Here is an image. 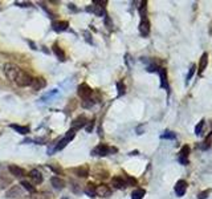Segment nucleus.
<instances>
[{"label": "nucleus", "mask_w": 212, "mask_h": 199, "mask_svg": "<svg viewBox=\"0 0 212 199\" xmlns=\"http://www.w3.org/2000/svg\"><path fill=\"white\" fill-rule=\"evenodd\" d=\"M77 93H78V96L82 98V100H86V98H90L93 94V89L89 86L87 84H81L78 85V88H77Z\"/></svg>", "instance_id": "nucleus-4"}, {"label": "nucleus", "mask_w": 212, "mask_h": 199, "mask_svg": "<svg viewBox=\"0 0 212 199\" xmlns=\"http://www.w3.org/2000/svg\"><path fill=\"white\" fill-rule=\"evenodd\" d=\"M211 138H212V131L209 133V134L206 137V139H204V142L201 143V145H199V147H200L201 150H207V149H208L209 146H211V143H209V142H211Z\"/></svg>", "instance_id": "nucleus-26"}, {"label": "nucleus", "mask_w": 212, "mask_h": 199, "mask_svg": "<svg viewBox=\"0 0 212 199\" xmlns=\"http://www.w3.org/2000/svg\"><path fill=\"white\" fill-rule=\"evenodd\" d=\"M160 138H162V139H176V134H175V133H172V131L166 130V131L160 135Z\"/></svg>", "instance_id": "nucleus-28"}, {"label": "nucleus", "mask_w": 212, "mask_h": 199, "mask_svg": "<svg viewBox=\"0 0 212 199\" xmlns=\"http://www.w3.org/2000/svg\"><path fill=\"white\" fill-rule=\"evenodd\" d=\"M137 131H138V134H142V126L137 127Z\"/></svg>", "instance_id": "nucleus-43"}, {"label": "nucleus", "mask_w": 212, "mask_h": 199, "mask_svg": "<svg viewBox=\"0 0 212 199\" xmlns=\"http://www.w3.org/2000/svg\"><path fill=\"white\" fill-rule=\"evenodd\" d=\"M74 135H76V131H73V130L70 129V130H68V131H66V134H65V137H64V138H65L68 142H70V141L74 138Z\"/></svg>", "instance_id": "nucleus-34"}, {"label": "nucleus", "mask_w": 212, "mask_h": 199, "mask_svg": "<svg viewBox=\"0 0 212 199\" xmlns=\"http://www.w3.org/2000/svg\"><path fill=\"white\" fill-rule=\"evenodd\" d=\"M145 195H146V190H143V188H137V190L132 191L131 199H142Z\"/></svg>", "instance_id": "nucleus-24"}, {"label": "nucleus", "mask_w": 212, "mask_h": 199, "mask_svg": "<svg viewBox=\"0 0 212 199\" xmlns=\"http://www.w3.org/2000/svg\"><path fill=\"white\" fill-rule=\"evenodd\" d=\"M117 90H118V97H121V96L125 94V92H126V86H125V84L122 81L117 82Z\"/></svg>", "instance_id": "nucleus-29"}, {"label": "nucleus", "mask_w": 212, "mask_h": 199, "mask_svg": "<svg viewBox=\"0 0 212 199\" xmlns=\"http://www.w3.org/2000/svg\"><path fill=\"white\" fill-rule=\"evenodd\" d=\"M103 17H105V25L107 27V29H113V23H111L110 17H109L107 15H105Z\"/></svg>", "instance_id": "nucleus-36"}, {"label": "nucleus", "mask_w": 212, "mask_h": 199, "mask_svg": "<svg viewBox=\"0 0 212 199\" xmlns=\"http://www.w3.org/2000/svg\"><path fill=\"white\" fill-rule=\"evenodd\" d=\"M186 191H187V182H186L184 179H180L176 182V185H175V194H176V196H183L186 194Z\"/></svg>", "instance_id": "nucleus-11"}, {"label": "nucleus", "mask_w": 212, "mask_h": 199, "mask_svg": "<svg viewBox=\"0 0 212 199\" xmlns=\"http://www.w3.org/2000/svg\"><path fill=\"white\" fill-rule=\"evenodd\" d=\"M9 127H11V129H13V130H16L17 133H20V134H23V135H26L29 133V127L28 126H21V125L11 124Z\"/></svg>", "instance_id": "nucleus-21"}, {"label": "nucleus", "mask_w": 212, "mask_h": 199, "mask_svg": "<svg viewBox=\"0 0 212 199\" xmlns=\"http://www.w3.org/2000/svg\"><path fill=\"white\" fill-rule=\"evenodd\" d=\"M84 193L86 194L87 196H90V198H93V196L95 195V185H93L92 182H90V183H87V186H86V187H85Z\"/></svg>", "instance_id": "nucleus-23"}, {"label": "nucleus", "mask_w": 212, "mask_h": 199, "mask_svg": "<svg viewBox=\"0 0 212 199\" xmlns=\"http://www.w3.org/2000/svg\"><path fill=\"white\" fill-rule=\"evenodd\" d=\"M137 154H138V151L135 150V151H131V153H130V155H137Z\"/></svg>", "instance_id": "nucleus-44"}, {"label": "nucleus", "mask_w": 212, "mask_h": 199, "mask_svg": "<svg viewBox=\"0 0 212 199\" xmlns=\"http://www.w3.org/2000/svg\"><path fill=\"white\" fill-rule=\"evenodd\" d=\"M15 5H19V7H32L31 3H20V1H16Z\"/></svg>", "instance_id": "nucleus-39"}, {"label": "nucleus", "mask_w": 212, "mask_h": 199, "mask_svg": "<svg viewBox=\"0 0 212 199\" xmlns=\"http://www.w3.org/2000/svg\"><path fill=\"white\" fill-rule=\"evenodd\" d=\"M117 151H118L117 147H110V146H107L106 143H100V145H97L93 149L90 154L94 157H105V155H107V154L117 153Z\"/></svg>", "instance_id": "nucleus-1"}, {"label": "nucleus", "mask_w": 212, "mask_h": 199, "mask_svg": "<svg viewBox=\"0 0 212 199\" xmlns=\"http://www.w3.org/2000/svg\"><path fill=\"white\" fill-rule=\"evenodd\" d=\"M95 195L101 196V198H109L111 195V188L103 183L100 186H95Z\"/></svg>", "instance_id": "nucleus-6"}, {"label": "nucleus", "mask_w": 212, "mask_h": 199, "mask_svg": "<svg viewBox=\"0 0 212 199\" xmlns=\"http://www.w3.org/2000/svg\"><path fill=\"white\" fill-rule=\"evenodd\" d=\"M20 186H23V188H24V190H26L28 193H31V194H36V187H34V186L32 185V183H29L28 180H21Z\"/></svg>", "instance_id": "nucleus-22"}, {"label": "nucleus", "mask_w": 212, "mask_h": 199, "mask_svg": "<svg viewBox=\"0 0 212 199\" xmlns=\"http://www.w3.org/2000/svg\"><path fill=\"white\" fill-rule=\"evenodd\" d=\"M48 166V169H50L53 172H56V174H60L62 170H61V167H56V166H53V165H47Z\"/></svg>", "instance_id": "nucleus-38"}, {"label": "nucleus", "mask_w": 212, "mask_h": 199, "mask_svg": "<svg viewBox=\"0 0 212 199\" xmlns=\"http://www.w3.org/2000/svg\"><path fill=\"white\" fill-rule=\"evenodd\" d=\"M68 8H69V9H72V11H73V12H78V9H77V8H76V5H74L73 3H70V4H68Z\"/></svg>", "instance_id": "nucleus-41"}, {"label": "nucleus", "mask_w": 212, "mask_h": 199, "mask_svg": "<svg viewBox=\"0 0 212 199\" xmlns=\"http://www.w3.org/2000/svg\"><path fill=\"white\" fill-rule=\"evenodd\" d=\"M203 127H204V121L201 119V121L199 122V124L196 125V127H195V134H196V135H200V134H201V130H203Z\"/></svg>", "instance_id": "nucleus-33"}, {"label": "nucleus", "mask_w": 212, "mask_h": 199, "mask_svg": "<svg viewBox=\"0 0 212 199\" xmlns=\"http://www.w3.org/2000/svg\"><path fill=\"white\" fill-rule=\"evenodd\" d=\"M188 154H190V146L184 145L182 149H180V153H179L180 165H183V166H187L188 165Z\"/></svg>", "instance_id": "nucleus-8"}, {"label": "nucleus", "mask_w": 212, "mask_h": 199, "mask_svg": "<svg viewBox=\"0 0 212 199\" xmlns=\"http://www.w3.org/2000/svg\"><path fill=\"white\" fill-rule=\"evenodd\" d=\"M11 182H12V180H11L9 178H7L3 174H0V188H5L8 185H11Z\"/></svg>", "instance_id": "nucleus-27"}, {"label": "nucleus", "mask_w": 212, "mask_h": 199, "mask_svg": "<svg viewBox=\"0 0 212 199\" xmlns=\"http://www.w3.org/2000/svg\"><path fill=\"white\" fill-rule=\"evenodd\" d=\"M195 69H196V66H195V65H191L190 70H188L187 77H186V85H188V84H190L191 78H192V77H193V74H195Z\"/></svg>", "instance_id": "nucleus-30"}, {"label": "nucleus", "mask_w": 212, "mask_h": 199, "mask_svg": "<svg viewBox=\"0 0 212 199\" xmlns=\"http://www.w3.org/2000/svg\"><path fill=\"white\" fill-rule=\"evenodd\" d=\"M73 172L77 175V177H80V178H87V177H89V166L82 165V166L74 167Z\"/></svg>", "instance_id": "nucleus-14"}, {"label": "nucleus", "mask_w": 212, "mask_h": 199, "mask_svg": "<svg viewBox=\"0 0 212 199\" xmlns=\"http://www.w3.org/2000/svg\"><path fill=\"white\" fill-rule=\"evenodd\" d=\"M94 122H95V118H93V119H90V121H87L86 126H85V130H86L87 133H92L93 127H94Z\"/></svg>", "instance_id": "nucleus-32"}, {"label": "nucleus", "mask_w": 212, "mask_h": 199, "mask_svg": "<svg viewBox=\"0 0 212 199\" xmlns=\"http://www.w3.org/2000/svg\"><path fill=\"white\" fill-rule=\"evenodd\" d=\"M86 124H87L86 117L80 116L72 122V130H73V131H77V130H80V129H82V127L86 126Z\"/></svg>", "instance_id": "nucleus-7"}, {"label": "nucleus", "mask_w": 212, "mask_h": 199, "mask_svg": "<svg viewBox=\"0 0 212 199\" xmlns=\"http://www.w3.org/2000/svg\"><path fill=\"white\" fill-rule=\"evenodd\" d=\"M52 28H53V31H54V32L60 33V32H64V31H66V29L69 28V23H68V21H65V20L53 21Z\"/></svg>", "instance_id": "nucleus-13"}, {"label": "nucleus", "mask_w": 212, "mask_h": 199, "mask_svg": "<svg viewBox=\"0 0 212 199\" xmlns=\"http://www.w3.org/2000/svg\"><path fill=\"white\" fill-rule=\"evenodd\" d=\"M50 183H52V186L54 188H57V190H62V188L65 187V180L61 179L60 177H52L50 178Z\"/></svg>", "instance_id": "nucleus-18"}, {"label": "nucleus", "mask_w": 212, "mask_h": 199, "mask_svg": "<svg viewBox=\"0 0 212 199\" xmlns=\"http://www.w3.org/2000/svg\"><path fill=\"white\" fill-rule=\"evenodd\" d=\"M5 196L9 199H19L23 196V187L21 186H12L9 190L5 193Z\"/></svg>", "instance_id": "nucleus-5"}, {"label": "nucleus", "mask_w": 212, "mask_h": 199, "mask_svg": "<svg viewBox=\"0 0 212 199\" xmlns=\"http://www.w3.org/2000/svg\"><path fill=\"white\" fill-rule=\"evenodd\" d=\"M84 34H85V40H86V41L89 42V44H92V42H93V40L90 39V33H89V32H86V31H85V32H84Z\"/></svg>", "instance_id": "nucleus-40"}, {"label": "nucleus", "mask_w": 212, "mask_h": 199, "mask_svg": "<svg viewBox=\"0 0 212 199\" xmlns=\"http://www.w3.org/2000/svg\"><path fill=\"white\" fill-rule=\"evenodd\" d=\"M32 81H33V77L31 74H28L26 72H23L20 70L17 74V77L15 78V82L19 85V86H31L32 85Z\"/></svg>", "instance_id": "nucleus-2"}, {"label": "nucleus", "mask_w": 212, "mask_h": 199, "mask_svg": "<svg viewBox=\"0 0 212 199\" xmlns=\"http://www.w3.org/2000/svg\"><path fill=\"white\" fill-rule=\"evenodd\" d=\"M81 105H82V108H85V109H90L93 105H94V100H93L92 97L90 98H86V100H84L81 102Z\"/></svg>", "instance_id": "nucleus-31"}, {"label": "nucleus", "mask_w": 212, "mask_h": 199, "mask_svg": "<svg viewBox=\"0 0 212 199\" xmlns=\"http://www.w3.org/2000/svg\"><path fill=\"white\" fill-rule=\"evenodd\" d=\"M20 70H21V69L19 68V66H16L15 64H11V63L4 64V73H5V76H7L9 80H12V81H15V78L17 77V74H19V72H20Z\"/></svg>", "instance_id": "nucleus-3"}, {"label": "nucleus", "mask_w": 212, "mask_h": 199, "mask_svg": "<svg viewBox=\"0 0 212 199\" xmlns=\"http://www.w3.org/2000/svg\"><path fill=\"white\" fill-rule=\"evenodd\" d=\"M209 193H211V190H206V191H203V193H200L198 195V199H207L208 198V195H209Z\"/></svg>", "instance_id": "nucleus-37"}, {"label": "nucleus", "mask_w": 212, "mask_h": 199, "mask_svg": "<svg viewBox=\"0 0 212 199\" xmlns=\"http://www.w3.org/2000/svg\"><path fill=\"white\" fill-rule=\"evenodd\" d=\"M52 49H53V53L56 55V57H57L58 60H60V61H65V52H64V50L58 47L57 42H54V44H53Z\"/></svg>", "instance_id": "nucleus-20"}, {"label": "nucleus", "mask_w": 212, "mask_h": 199, "mask_svg": "<svg viewBox=\"0 0 212 199\" xmlns=\"http://www.w3.org/2000/svg\"><path fill=\"white\" fill-rule=\"evenodd\" d=\"M29 178L32 179V182H33L34 185H40V183H42V180H44L42 174L37 169H33L29 171Z\"/></svg>", "instance_id": "nucleus-15"}, {"label": "nucleus", "mask_w": 212, "mask_h": 199, "mask_svg": "<svg viewBox=\"0 0 212 199\" xmlns=\"http://www.w3.org/2000/svg\"><path fill=\"white\" fill-rule=\"evenodd\" d=\"M207 64H208V53H203L200 57V61H199V74H203V72L206 70L207 68Z\"/></svg>", "instance_id": "nucleus-17"}, {"label": "nucleus", "mask_w": 212, "mask_h": 199, "mask_svg": "<svg viewBox=\"0 0 212 199\" xmlns=\"http://www.w3.org/2000/svg\"><path fill=\"white\" fill-rule=\"evenodd\" d=\"M8 170H9V172L13 175V177L16 178H23L26 175V171L24 169H21V167H19L17 165H9L8 166Z\"/></svg>", "instance_id": "nucleus-10"}, {"label": "nucleus", "mask_w": 212, "mask_h": 199, "mask_svg": "<svg viewBox=\"0 0 212 199\" xmlns=\"http://www.w3.org/2000/svg\"><path fill=\"white\" fill-rule=\"evenodd\" d=\"M126 185L127 186H135L137 185V179L132 177H129V175H126Z\"/></svg>", "instance_id": "nucleus-35"}, {"label": "nucleus", "mask_w": 212, "mask_h": 199, "mask_svg": "<svg viewBox=\"0 0 212 199\" xmlns=\"http://www.w3.org/2000/svg\"><path fill=\"white\" fill-rule=\"evenodd\" d=\"M45 85H47V82H45V80L42 78V77H36V78H33L31 86L33 88L34 90H40V89H42V88H45Z\"/></svg>", "instance_id": "nucleus-19"}, {"label": "nucleus", "mask_w": 212, "mask_h": 199, "mask_svg": "<svg viewBox=\"0 0 212 199\" xmlns=\"http://www.w3.org/2000/svg\"><path fill=\"white\" fill-rule=\"evenodd\" d=\"M158 73H159V78H160V88H163V89H166L167 92H170L168 80H167V70L164 68H159Z\"/></svg>", "instance_id": "nucleus-9"}, {"label": "nucleus", "mask_w": 212, "mask_h": 199, "mask_svg": "<svg viewBox=\"0 0 212 199\" xmlns=\"http://www.w3.org/2000/svg\"><path fill=\"white\" fill-rule=\"evenodd\" d=\"M138 11H139L140 17L146 19V11H147V1H146V0L140 1V5H138Z\"/></svg>", "instance_id": "nucleus-25"}, {"label": "nucleus", "mask_w": 212, "mask_h": 199, "mask_svg": "<svg viewBox=\"0 0 212 199\" xmlns=\"http://www.w3.org/2000/svg\"><path fill=\"white\" fill-rule=\"evenodd\" d=\"M111 186H113L114 188L121 190V188L126 187L127 185H126V180H125L122 177H113V178H111Z\"/></svg>", "instance_id": "nucleus-16"}, {"label": "nucleus", "mask_w": 212, "mask_h": 199, "mask_svg": "<svg viewBox=\"0 0 212 199\" xmlns=\"http://www.w3.org/2000/svg\"><path fill=\"white\" fill-rule=\"evenodd\" d=\"M28 42H29V44H31V47H32V49H34V50H36V49H37V47H36V45H34V42H33V41H31V40H29V41H28Z\"/></svg>", "instance_id": "nucleus-42"}, {"label": "nucleus", "mask_w": 212, "mask_h": 199, "mask_svg": "<svg viewBox=\"0 0 212 199\" xmlns=\"http://www.w3.org/2000/svg\"><path fill=\"white\" fill-rule=\"evenodd\" d=\"M138 29H139L140 36H143V37L148 36V33H150V21H148L147 19H142L140 23H139Z\"/></svg>", "instance_id": "nucleus-12"}]
</instances>
